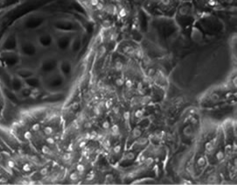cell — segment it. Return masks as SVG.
Segmentation results:
<instances>
[{"mask_svg": "<svg viewBox=\"0 0 237 185\" xmlns=\"http://www.w3.org/2000/svg\"><path fill=\"white\" fill-rule=\"evenodd\" d=\"M42 152H43L44 153H49V152H50V149H49V148H47V147H43V148H42Z\"/></svg>", "mask_w": 237, "mask_h": 185, "instance_id": "obj_25", "label": "cell"}, {"mask_svg": "<svg viewBox=\"0 0 237 185\" xmlns=\"http://www.w3.org/2000/svg\"><path fill=\"white\" fill-rule=\"evenodd\" d=\"M70 179L72 180V181H75V180L78 179V175H77L76 173H73L70 175Z\"/></svg>", "mask_w": 237, "mask_h": 185, "instance_id": "obj_14", "label": "cell"}, {"mask_svg": "<svg viewBox=\"0 0 237 185\" xmlns=\"http://www.w3.org/2000/svg\"><path fill=\"white\" fill-rule=\"evenodd\" d=\"M116 85L122 86L123 83H124V81H123V79H122V78H118V79H116Z\"/></svg>", "mask_w": 237, "mask_h": 185, "instance_id": "obj_16", "label": "cell"}, {"mask_svg": "<svg viewBox=\"0 0 237 185\" xmlns=\"http://www.w3.org/2000/svg\"><path fill=\"white\" fill-rule=\"evenodd\" d=\"M232 148H233L234 149V150H235V149H236V143H235V142H234V146L232 147Z\"/></svg>", "mask_w": 237, "mask_h": 185, "instance_id": "obj_42", "label": "cell"}, {"mask_svg": "<svg viewBox=\"0 0 237 185\" xmlns=\"http://www.w3.org/2000/svg\"><path fill=\"white\" fill-rule=\"evenodd\" d=\"M155 74V70L153 68H150L149 71H148V75H153Z\"/></svg>", "mask_w": 237, "mask_h": 185, "instance_id": "obj_32", "label": "cell"}, {"mask_svg": "<svg viewBox=\"0 0 237 185\" xmlns=\"http://www.w3.org/2000/svg\"><path fill=\"white\" fill-rule=\"evenodd\" d=\"M197 163H198L199 166L202 167V166H204V165H205V163H206V159H205V158H204V157H200V159L198 160V161H197Z\"/></svg>", "mask_w": 237, "mask_h": 185, "instance_id": "obj_10", "label": "cell"}, {"mask_svg": "<svg viewBox=\"0 0 237 185\" xmlns=\"http://www.w3.org/2000/svg\"><path fill=\"white\" fill-rule=\"evenodd\" d=\"M70 157H71V153H66V155H64V157H63V160H67L70 159Z\"/></svg>", "mask_w": 237, "mask_h": 185, "instance_id": "obj_28", "label": "cell"}, {"mask_svg": "<svg viewBox=\"0 0 237 185\" xmlns=\"http://www.w3.org/2000/svg\"><path fill=\"white\" fill-rule=\"evenodd\" d=\"M182 184H192V182L189 181V180H182Z\"/></svg>", "mask_w": 237, "mask_h": 185, "instance_id": "obj_33", "label": "cell"}, {"mask_svg": "<svg viewBox=\"0 0 237 185\" xmlns=\"http://www.w3.org/2000/svg\"><path fill=\"white\" fill-rule=\"evenodd\" d=\"M112 133L114 135H116L117 133L119 132V126H117V125H114V126H112Z\"/></svg>", "mask_w": 237, "mask_h": 185, "instance_id": "obj_8", "label": "cell"}, {"mask_svg": "<svg viewBox=\"0 0 237 185\" xmlns=\"http://www.w3.org/2000/svg\"><path fill=\"white\" fill-rule=\"evenodd\" d=\"M182 102H183L182 97H178V98L176 99V101H175V104H179L182 103Z\"/></svg>", "mask_w": 237, "mask_h": 185, "instance_id": "obj_29", "label": "cell"}, {"mask_svg": "<svg viewBox=\"0 0 237 185\" xmlns=\"http://www.w3.org/2000/svg\"><path fill=\"white\" fill-rule=\"evenodd\" d=\"M143 115V111L142 110H137L136 111V113H135V116H136L137 118H138V119H140Z\"/></svg>", "mask_w": 237, "mask_h": 185, "instance_id": "obj_12", "label": "cell"}, {"mask_svg": "<svg viewBox=\"0 0 237 185\" xmlns=\"http://www.w3.org/2000/svg\"><path fill=\"white\" fill-rule=\"evenodd\" d=\"M145 161L146 165H150V164L152 163V162L154 161V160H153V158H152V157H148L147 159L145 160Z\"/></svg>", "mask_w": 237, "mask_h": 185, "instance_id": "obj_13", "label": "cell"}, {"mask_svg": "<svg viewBox=\"0 0 237 185\" xmlns=\"http://www.w3.org/2000/svg\"><path fill=\"white\" fill-rule=\"evenodd\" d=\"M121 148H122L121 145H117V146H116L114 148V152L116 153H118L121 151Z\"/></svg>", "mask_w": 237, "mask_h": 185, "instance_id": "obj_19", "label": "cell"}, {"mask_svg": "<svg viewBox=\"0 0 237 185\" xmlns=\"http://www.w3.org/2000/svg\"><path fill=\"white\" fill-rule=\"evenodd\" d=\"M150 99H151V97H150V96H145V97H143L141 100V104H148L150 101Z\"/></svg>", "mask_w": 237, "mask_h": 185, "instance_id": "obj_3", "label": "cell"}, {"mask_svg": "<svg viewBox=\"0 0 237 185\" xmlns=\"http://www.w3.org/2000/svg\"><path fill=\"white\" fill-rule=\"evenodd\" d=\"M44 133L47 135L52 134L53 133V128L51 127V126H46V127H45V129H44Z\"/></svg>", "mask_w": 237, "mask_h": 185, "instance_id": "obj_9", "label": "cell"}, {"mask_svg": "<svg viewBox=\"0 0 237 185\" xmlns=\"http://www.w3.org/2000/svg\"><path fill=\"white\" fill-rule=\"evenodd\" d=\"M105 52H106V48H104V47H101V49H100V52H99V55H100L99 57H101V56H103L104 53H105Z\"/></svg>", "mask_w": 237, "mask_h": 185, "instance_id": "obj_20", "label": "cell"}, {"mask_svg": "<svg viewBox=\"0 0 237 185\" xmlns=\"http://www.w3.org/2000/svg\"><path fill=\"white\" fill-rule=\"evenodd\" d=\"M95 112H96V115H99V114H100V113H101V112H100V110H99V109L97 108V107H96V109H95Z\"/></svg>", "mask_w": 237, "mask_h": 185, "instance_id": "obj_37", "label": "cell"}, {"mask_svg": "<svg viewBox=\"0 0 237 185\" xmlns=\"http://www.w3.org/2000/svg\"><path fill=\"white\" fill-rule=\"evenodd\" d=\"M113 180V176L111 175H106V182H112Z\"/></svg>", "mask_w": 237, "mask_h": 185, "instance_id": "obj_24", "label": "cell"}, {"mask_svg": "<svg viewBox=\"0 0 237 185\" xmlns=\"http://www.w3.org/2000/svg\"><path fill=\"white\" fill-rule=\"evenodd\" d=\"M103 127L104 129H108V128H109V122H108V121H105V122H103Z\"/></svg>", "mask_w": 237, "mask_h": 185, "instance_id": "obj_26", "label": "cell"}, {"mask_svg": "<svg viewBox=\"0 0 237 185\" xmlns=\"http://www.w3.org/2000/svg\"><path fill=\"white\" fill-rule=\"evenodd\" d=\"M190 120H191V122H192V124H195V123H197V119H194V118H191V119H190Z\"/></svg>", "mask_w": 237, "mask_h": 185, "instance_id": "obj_38", "label": "cell"}, {"mask_svg": "<svg viewBox=\"0 0 237 185\" xmlns=\"http://www.w3.org/2000/svg\"><path fill=\"white\" fill-rule=\"evenodd\" d=\"M46 141L49 144H54V140L53 139V138H47V139H46Z\"/></svg>", "mask_w": 237, "mask_h": 185, "instance_id": "obj_30", "label": "cell"}, {"mask_svg": "<svg viewBox=\"0 0 237 185\" xmlns=\"http://www.w3.org/2000/svg\"><path fill=\"white\" fill-rule=\"evenodd\" d=\"M141 134V131L138 128H135L133 130V137L134 138H138Z\"/></svg>", "mask_w": 237, "mask_h": 185, "instance_id": "obj_6", "label": "cell"}, {"mask_svg": "<svg viewBox=\"0 0 237 185\" xmlns=\"http://www.w3.org/2000/svg\"><path fill=\"white\" fill-rule=\"evenodd\" d=\"M130 111H125V112L123 113V118H124L125 120H129L130 119Z\"/></svg>", "mask_w": 237, "mask_h": 185, "instance_id": "obj_17", "label": "cell"}, {"mask_svg": "<svg viewBox=\"0 0 237 185\" xmlns=\"http://www.w3.org/2000/svg\"><path fill=\"white\" fill-rule=\"evenodd\" d=\"M90 126H91V124H90V123L86 124V127H90Z\"/></svg>", "mask_w": 237, "mask_h": 185, "instance_id": "obj_41", "label": "cell"}, {"mask_svg": "<svg viewBox=\"0 0 237 185\" xmlns=\"http://www.w3.org/2000/svg\"><path fill=\"white\" fill-rule=\"evenodd\" d=\"M164 133H165L164 132H160V133H158V134H157V136H158V137L159 138V139H160V138H162L163 136H164Z\"/></svg>", "mask_w": 237, "mask_h": 185, "instance_id": "obj_36", "label": "cell"}, {"mask_svg": "<svg viewBox=\"0 0 237 185\" xmlns=\"http://www.w3.org/2000/svg\"><path fill=\"white\" fill-rule=\"evenodd\" d=\"M132 84H133V82H132V81L131 80H127L126 81V82H125V85H126V87H128V88H130V87H132Z\"/></svg>", "mask_w": 237, "mask_h": 185, "instance_id": "obj_22", "label": "cell"}, {"mask_svg": "<svg viewBox=\"0 0 237 185\" xmlns=\"http://www.w3.org/2000/svg\"><path fill=\"white\" fill-rule=\"evenodd\" d=\"M84 169H85V168H84V166L82 164L77 165V170H78L79 172H82V171H84Z\"/></svg>", "mask_w": 237, "mask_h": 185, "instance_id": "obj_18", "label": "cell"}, {"mask_svg": "<svg viewBox=\"0 0 237 185\" xmlns=\"http://www.w3.org/2000/svg\"><path fill=\"white\" fill-rule=\"evenodd\" d=\"M112 104H113V101H112L111 99H110V100H108V101L105 103V106H106V108H108V109L110 106L112 105Z\"/></svg>", "mask_w": 237, "mask_h": 185, "instance_id": "obj_21", "label": "cell"}, {"mask_svg": "<svg viewBox=\"0 0 237 185\" xmlns=\"http://www.w3.org/2000/svg\"><path fill=\"white\" fill-rule=\"evenodd\" d=\"M219 98V95L217 94H213L211 96V100H217Z\"/></svg>", "mask_w": 237, "mask_h": 185, "instance_id": "obj_31", "label": "cell"}, {"mask_svg": "<svg viewBox=\"0 0 237 185\" xmlns=\"http://www.w3.org/2000/svg\"><path fill=\"white\" fill-rule=\"evenodd\" d=\"M95 177V175H94V173H90L89 175H88V178L87 179L88 180V181H90V180H92L93 178Z\"/></svg>", "mask_w": 237, "mask_h": 185, "instance_id": "obj_34", "label": "cell"}, {"mask_svg": "<svg viewBox=\"0 0 237 185\" xmlns=\"http://www.w3.org/2000/svg\"><path fill=\"white\" fill-rule=\"evenodd\" d=\"M215 176L214 175H210L209 177L207 178V181H208V182H210V183H214V182H215Z\"/></svg>", "mask_w": 237, "mask_h": 185, "instance_id": "obj_15", "label": "cell"}, {"mask_svg": "<svg viewBox=\"0 0 237 185\" xmlns=\"http://www.w3.org/2000/svg\"><path fill=\"white\" fill-rule=\"evenodd\" d=\"M7 174H9V172L7 170H5L4 168H2L1 166H0V177L1 176H4V175H6Z\"/></svg>", "mask_w": 237, "mask_h": 185, "instance_id": "obj_11", "label": "cell"}, {"mask_svg": "<svg viewBox=\"0 0 237 185\" xmlns=\"http://www.w3.org/2000/svg\"><path fill=\"white\" fill-rule=\"evenodd\" d=\"M32 129H33L34 131H38L39 129V126L38 124H36V125H34L33 126V127H32Z\"/></svg>", "mask_w": 237, "mask_h": 185, "instance_id": "obj_35", "label": "cell"}, {"mask_svg": "<svg viewBox=\"0 0 237 185\" xmlns=\"http://www.w3.org/2000/svg\"><path fill=\"white\" fill-rule=\"evenodd\" d=\"M147 139L146 138H141V139H139L137 140V144L140 145V146H143V145H145L147 143Z\"/></svg>", "mask_w": 237, "mask_h": 185, "instance_id": "obj_7", "label": "cell"}, {"mask_svg": "<svg viewBox=\"0 0 237 185\" xmlns=\"http://www.w3.org/2000/svg\"><path fill=\"white\" fill-rule=\"evenodd\" d=\"M190 112H191V113H195V110H191V111H190Z\"/></svg>", "mask_w": 237, "mask_h": 185, "instance_id": "obj_43", "label": "cell"}, {"mask_svg": "<svg viewBox=\"0 0 237 185\" xmlns=\"http://www.w3.org/2000/svg\"><path fill=\"white\" fill-rule=\"evenodd\" d=\"M123 62L120 61H116V63H115V68H116V71H120L123 70Z\"/></svg>", "mask_w": 237, "mask_h": 185, "instance_id": "obj_2", "label": "cell"}, {"mask_svg": "<svg viewBox=\"0 0 237 185\" xmlns=\"http://www.w3.org/2000/svg\"><path fill=\"white\" fill-rule=\"evenodd\" d=\"M183 133L185 134V136H191L192 135V128H191V126H185V128H184V130H183Z\"/></svg>", "mask_w": 237, "mask_h": 185, "instance_id": "obj_1", "label": "cell"}, {"mask_svg": "<svg viewBox=\"0 0 237 185\" xmlns=\"http://www.w3.org/2000/svg\"><path fill=\"white\" fill-rule=\"evenodd\" d=\"M224 156H225V155L222 151H219V152L216 153V159L218 160H221L224 158Z\"/></svg>", "mask_w": 237, "mask_h": 185, "instance_id": "obj_5", "label": "cell"}, {"mask_svg": "<svg viewBox=\"0 0 237 185\" xmlns=\"http://www.w3.org/2000/svg\"><path fill=\"white\" fill-rule=\"evenodd\" d=\"M133 158H134V153H129L128 155H126V159L133 160Z\"/></svg>", "mask_w": 237, "mask_h": 185, "instance_id": "obj_23", "label": "cell"}, {"mask_svg": "<svg viewBox=\"0 0 237 185\" xmlns=\"http://www.w3.org/2000/svg\"><path fill=\"white\" fill-rule=\"evenodd\" d=\"M85 145H86V142L85 141L81 142V144H80V148H83V147H85Z\"/></svg>", "mask_w": 237, "mask_h": 185, "instance_id": "obj_39", "label": "cell"}, {"mask_svg": "<svg viewBox=\"0 0 237 185\" xmlns=\"http://www.w3.org/2000/svg\"><path fill=\"white\" fill-rule=\"evenodd\" d=\"M3 146H4V144L2 143L1 141H0V147H3ZM2 151H4V150H3V149H2L1 148H0V152H2Z\"/></svg>", "mask_w": 237, "mask_h": 185, "instance_id": "obj_40", "label": "cell"}, {"mask_svg": "<svg viewBox=\"0 0 237 185\" xmlns=\"http://www.w3.org/2000/svg\"><path fill=\"white\" fill-rule=\"evenodd\" d=\"M206 149L208 151V152H212L214 150V145H213V142H207L205 146Z\"/></svg>", "mask_w": 237, "mask_h": 185, "instance_id": "obj_4", "label": "cell"}, {"mask_svg": "<svg viewBox=\"0 0 237 185\" xmlns=\"http://www.w3.org/2000/svg\"><path fill=\"white\" fill-rule=\"evenodd\" d=\"M40 173H41V175H46V174H47V168H42V169H41V171H40Z\"/></svg>", "mask_w": 237, "mask_h": 185, "instance_id": "obj_27", "label": "cell"}]
</instances>
